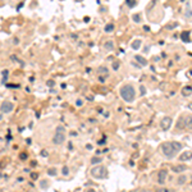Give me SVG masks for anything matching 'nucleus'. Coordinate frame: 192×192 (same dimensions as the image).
Returning <instances> with one entry per match:
<instances>
[{"label":"nucleus","instance_id":"1a4fd4ad","mask_svg":"<svg viewBox=\"0 0 192 192\" xmlns=\"http://www.w3.org/2000/svg\"><path fill=\"white\" fill-rule=\"evenodd\" d=\"M182 95H183V96L192 95V87H191V86H184V87L182 88Z\"/></svg>","mask_w":192,"mask_h":192},{"label":"nucleus","instance_id":"7c9ffc66","mask_svg":"<svg viewBox=\"0 0 192 192\" xmlns=\"http://www.w3.org/2000/svg\"><path fill=\"white\" fill-rule=\"evenodd\" d=\"M46 85H47V86H50V87H53V86H54V81H53V79H50V81H47V82H46Z\"/></svg>","mask_w":192,"mask_h":192},{"label":"nucleus","instance_id":"aec40b11","mask_svg":"<svg viewBox=\"0 0 192 192\" xmlns=\"http://www.w3.org/2000/svg\"><path fill=\"white\" fill-rule=\"evenodd\" d=\"M113 30H114V24L113 23H109V24L105 26V32H111Z\"/></svg>","mask_w":192,"mask_h":192},{"label":"nucleus","instance_id":"a19ab883","mask_svg":"<svg viewBox=\"0 0 192 192\" xmlns=\"http://www.w3.org/2000/svg\"><path fill=\"white\" fill-rule=\"evenodd\" d=\"M191 184H192V175H191Z\"/></svg>","mask_w":192,"mask_h":192},{"label":"nucleus","instance_id":"4c0bfd02","mask_svg":"<svg viewBox=\"0 0 192 192\" xmlns=\"http://www.w3.org/2000/svg\"><path fill=\"white\" fill-rule=\"evenodd\" d=\"M99 81H100V82H104V77H99Z\"/></svg>","mask_w":192,"mask_h":192},{"label":"nucleus","instance_id":"58836bf2","mask_svg":"<svg viewBox=\"0 0 192 192\" xmlns=\"http://www.w3.org/2000/svg\"><path fill=\"white\" fill-rule=\"evenodd\" d=\"M188 108H190V109H192V104H190V105H188Z\"/></svg>","mask_w":192,"mask_h":192},{"label":"nucleus","instance_id":"412c9836","mask_svg":"<svg viewBox=\"0 0 192 192\" xmlns=\"http://www.w3.org/2000/svg\"><path fill=\"white\" fill-rule=\"evenodd\" d=\"M40 186H41V188H42V190H46L47 186H49V183H47L45 179H42V181H40Z\"/></svg>","mask_w":192,"mask_h":192},{"label":"nucleus","instance_id":"a878e982","mask_svg":"<svg viewBox=\"0 0 192 192\" xmlns=\"http://www.w3.org/2000/svg\"><path fill=\"white\" fill-rule=\"evenodd\" d=\"M140 92H141V95H145L146 94V90L143 86H140Z\"/></svg>","mask_w":192,"mask_h":192},{"label":"nucleus","instance_id":"c756f323","mask_svg":"<svg viewBox=\"0 0 192 192\" xmlns=\"http://www.w3.org/2000/svg\"><path fill=\"white\" fill-rule=\"evenodd\" d=\"M118 68H119V63H118V62H115V63L113 64V69H115V70H117Z\"/></svg>","mask_w":192,"mask_h":192},{"label":"nucleus","instance_id":"c9c22d12","mask_svg":"<svg viewBox=\"0 0 192 192\" xmlns=\"http://www.w3.org/2000/svg\"><path fill=\"white\" fill-rule=\"evenodd\" d=\"M140 192H151L150 190H147V188H142V190H141Z\"/></svg>","mask_w":192,"mask_h":192},{"label":"nucleus","instance_id":"e433bc0d","mask_svg":"<svg viewBox=\"0 0 192 192\" xmlns=\"http://www.w3.org/2000/svg\"><path fill=\"white\" fill-rule=\"evenodd\" d=\"M86 149H87V150H92V145H87V146H86Z\"/></svg>","mask_w":192,"mask_h":192},{"label":"nucleus","instance_id":"ea45409f","mask_svg":"<svg viewBox=\"0 0 192 192\" xmlns=\"http://www.w3.org/2000/svg\"><path fill=\"white\" fill-rule=\"evenodd\" d=\"M87 192H95L94 190H90V191H87Z\"/></svg>","mask_w":192,"mask_h":192},{"label":"nucleus","instance_id":"a211bd4d","mask_svg":"<svg viewBox=\"0 0 192 192\" xmlns=\"http://www.w3.org/2000/svg\"><path fill=\"white\" fill-rule=\"evenodd\" d=\"M181 38L183 41H186V42H188V41H190V33H188V32H182Z\"/></svg>","mask_w":192,"mask_h":192},{"label":"nucleus","instance_id":"2eb2a0df","mask_svg":"<svg viewBox=\"0 0 192 192\" xmlns=\"http://www.w3.org/2000/svg\"><path fill=\"white\" fill-rule=\"evenodd\" d=\"M141 40H134L133 42H132V49H134V50H138L140 47H141Z\"/></svg>","mask_w":192,"mask_h":192},{"label":"nucleus","instance_id":"473e14b6","mask_svg":"<svg viewBox=\"0 0 192 192\" xmlns=\"http://www.w3.org/2000/svg\"><path fill=\"white\" fill-rule=\"evenodd\" d=\"M21 159H22V160H26V159H27V155H26L24 152H23V154H21Z\"/></svg>","mask_w":192,"mask_h":192},{"label":"nucleus","instance_id":"cd10ccee","mask_svg":"<svg viewBox=\"0 0 192 192\" xmlns=\"http://www.w3.org/2000/svg\"><path fill=\"white\" fill-rule=\"evenodd\" d=\"M63 174L64 175H67V174H68V166H63Z\"/></svg>","mask_w":192,"mask_h":192},{"label":"nucleus","instance_id":"4be33fe9","mask_svg":"<svg viewBox=\"0 0 192 192\" xmlns=\"http://www.w3.org/2000/svg\"><path fill=\"white\" fill-rule=\"evenodd\" d=\"M126 3L129 8H133V6L136 5V0H126Z\"/></svg>","mask_w":192,"mask_h":192},{"label":"nucleus","instance_id":"20e7f679","mask_svg":"<svg viewBox=\"0 0 192 192\" xmlns=\"http://www.w3.org/2000/svg\"><path fill=\"white\" fill-rule=\"evenodd\" d=\"M13 109H14V104L10 102V101H8V100L3 101L1 105H0V110H1V113H5V114L12 113Z\"/></svg>","mask_w":192,"mask_h":192},{"label":"nucleus","instance_id":"7ed1b4c3","mask_svg":"<svg viewBox=\"0 0 192 192\" xmlns=\"http://www.w3.org/2000/svg\"><path fill=\"white\" fill-rule=\"evenodd\" d=\"M161 151H163V154H164L166 158H169V159H172L173 156L177 154V151L173 149V146H172L170 142H164V143H163V145H161Z\"/></svg>","mask_w":192,"mask_h":192},{"label":"nucleus","instance_id":"dca6fc26","mask_svg":"<svg viewBox=\"0 0 192 192\" xmlns=\"http://www.w3.org/2000/svg\"><path fill=\"white\" fill-rule=\"evenodd\" d=\"M104 47H105V49H106V50H113L114 49V42H113V41H106V42H105V45H104Z\"/></svg>","mask_w":192,"mask_h":192},{"label":"nucleus","instance_id":"9d476101","mask_svg":"<svg viewBox=\"0 0 192 192\" xmlns=\"http://www.w3.org/2000/svg\"><path fill=\"white\" fill-rule=\"evenodd\" d=\"M184 127H187V128H190V129H192V115L184 118Z\"/></svg>","mask_w":192,"mask_h":192},{"label":"nucleus","instance_id":"f257e3e1","mask_svg":"<svg viewBox=\"0 0 192 192\" xmlns=\"http://www.w3.org/2000/svg\"><path fill=\"white\" fill-rule=\"evenodd\" d=\"M120 96L126 102H132L134 100V96H136V94H134V88L129 85L123 86V87L120 88Z\"/></svg>","mask_w":192,"mask_h":192},{"label":"nucleus","instance_id":"423d86ee","mask_svg":"<svg viewBox=\"0 0 192 192\" xmlns=\"http://www.w3.org/2000/svg\"><path fill=\"white\" fill-rule=\"evenodd\" d=\"M64 141H65V133L56 132L55 136L53 137V142L55 143V145H62V143H64Z\"/></svg>","mask_w":192,"mask_h":192},{"label":"nucleus","instance_id":"f3484780","mask_svg":"<svg viewBox=\"0 0 192 192\" xmlns=\"http://www.w3.org/2000/svg\"><path fill=\"white\" fill-rule=\"evenodd\" d=\"M102 161V158H100V156H94V158L91 159V164L95 165V164H100V163Z\"/></svg>","mask_w":192,"mask_h":192},{"label":"nucleus","instance_id":"f704fd0d","mask_svg":"<svg viewBox=\"0 0 192 192\" xmlns=\"http://www.w3.org/2000/svg\"><path fill=\"white\" fill-rule=\"evenodd\" d=\"M41 154H42V156H47V151H46V150H42Z\"/></svg>","mask_w":192,"mask_h":192},{"label":"nucleus","instance_id":"4468645a","mask_svg":"<svg viewBox=\"0 0 192 192\" xmlns=\"http://www.w3.org/2000/svg\"><path fill=\"white\" fill-rule=\"evenodd\" d=\"M186 181H187V177H186V175H179L178 177V179H177V183L179 184V186H182V184H184L186 183Z\"/></svg>","mask_w":192,"mask_h":192},{"label":"nucleus","instance_id":"0eeeda50","mask_svg":"<svg viewBox=\"0 0 192 192\" xmlns=\"http://www.w3.org/2000/svg\"><path fill=\"white\" fill-rule=\"evenodd\" d=\"M166 177H168V172H166L165 169L159 170V173H158V182L160 184H164L165 181H166Z\"/></svg>","mask_w":192,"mask_h":192},{"label":"nucleus","instance_id":"6ab92c4d","mask_svg":"<svg viewBox=\"0 0 192 192\" xmlns=\"http://www.w3.org/2000/svg\"><path fill=\"white\" fill-rule=\"evenodd\" d=\"M99 73H100V76H108V68H105V67H100L99 68Z\"/></svg>","mask_w":192,"mask_h":192},{"label":"nucleus","instance_id":"ddd939ff","mask_svg":"<svg viewBox=\"0 0 192 192\" xmlns=\"http://www.w3.org/2000/svg\"><path fill=\"white\" fill-rule=\"evenodd\" d=\"M136 60H137V62H138V63L141 64V67H145V65H147V60H146L143 56H141V55H136Z\"/></svg>","mask_w":192,"mask_h":192},{"label":"nucleus","instance_id":"f03ea898","mask_svg":"<svg viewBox=\"0 0 192 192\" xmlns=\"http://www.w3.org/2000/svg\"><path fill=\"white\" fill-rule=\"evenodd\" d=\"M91 175L96 179H105L108 177V170L104 165H96L91 169Z\"/></svg>","mask_w":192,"mask_h":192},{"label":"nucleus","instance_id":"c85d7f7f","mask_svg":"<svg viewBox=\"0 0 192 192\" xmlns=\"http://www.w3.org/2000/svg\"><path fill=\"white\" fill-rule=\"evenodd\" d=\"M76 105H77V106H82V105H83V101H82V100H79V99H78V100L76 101Z\"/></svg>","mask_w":192,"mask_h":192},{"label":"nucleus","instance_id":"9b49d317","mask_svg":"<svg viewBox=\"0 0 192 192\" xmlns=\"http://www.w3.org/2000/svg\"><path fill=\"white\" fill-rule=\"evenodd\" d=\"M172 146H173V149H174L175 150V151H181V150H182V143L181 142H177V141H172Z\"/></svg>","mask_w":192,"mask_h":192},{"label":"nucleus","instance_id":"bb28decb","mask_svg":"<svg viewBox=\"0 0 192 192\" xmlns=\"http://www.w3.org/2000/svg\"><path fill=\"white\" fill-rule=\"evenodd\" d=\"M133 21H136V22H140V21H141L140 15H138V14H134V15H133Z\"/></svg>","mask_w":192,"mask_h":192},{"label":"nucleus","instance_id":"6e6552de","mask_svg":"<svg viewBox=\"0 0 192 192\" xmlns=\"http://www.w3.org/2000/svg\"><path fill=\"white\" fill-rule=\"evenodd\" d=\"M181 161H188L190 159H192V151H184V152H182L181 155H179V158H178Z\"/></svg>","mask_w":192,"mask_h":192},{"label":"nucleus","instance_id":"2f4dec72","mask_svg":"<svg viewBox=\"0 0 192 192\" xmlns=\"http://www.w3.org/2000/svg\"><path fill=\"white\" fill-rule=\"evenodd\" d=\"M31 177H32V179H37L38 174H37V173H32V174H31Z\"/></svg>","mask_w":192,"mask_h":192},{"label":"nucleus","instance_id":"393cba45","mask_svg":"<svg viewBox=\"0 0 192 192\" xmlns=\"http://www.w3.org/2000/svg\"><path fill=\"white\" fill-rule=\"evenodd\" d=\"M56 132H59V133H65V129H64V127L59 126V127H56Z\"/></svg>","mask_w":192,"mask_h":192},{"label":"nucleus","instance_id":"39448f33","mask_svg":"<svg viewBox=\"0 0 192 192\" xmlns=\"http://www.w3.org/2000/svg\"><path fill=\"white\" fill-rule=\"evenodd\" d=\"M172 123H173V120H172L170 117H164L161 120H160V127H161L164 131H168L169 128L172 127Z\"/></svg>","mask_w":192,"mask_h":192},{"label":"nucleus","instance_id":"72a5a7b5","mask_svg":"<svg viewBox=\"0 0 192 192\" xmlns=\"http://www.w3.org/2000/svg\"><path fill=\"white\" fill-rule=\"evenodd\" d=\"M13 44H14V45H18V44H19V40H18L17 37H15L14 40H13Z\"/></svg>","mask_w":192,"mask_h":192},{"label":"nucleus","instance_id":"5701e85b","mask_svg":"<svg viewBox=\"0 0 192 192\" xmlns=\"http://www.w3.org/2000/svg\"><path fill=\"white\" fill-rule=\"evenodd\" d=\"M156 192H174V191L170 190V188H158Z\"/></svg>","mask_w":192,"mask_h":192},{"label":"nucleus","instance_id":"b1692460","mask_svg":"<svg viewBox=\"0 0 192 192\" xmlns=\"http://www.w3.org/2000/svg\"><path fill=\"white\" fill-rule=\"evenodd\" d=\"M47 174H49V175H55L56 174V169L55 168L49 169V170H47Z\"/></svg>","mask_w":192,"mask_h":192},{"label":"nucleus","instance_id":"f8f14e48","mask_svg":"<svg viewBox=\"0 0 192 192\" xmlns=\"http://www.w3.org/2000/svg\"><path fill=\"white\" fill-rule=\"evenodd\" d=\"M186 169H187V166H184V165H175V166H173V172H175V173H182V172H184Z\"/></svg>","mask_w":192,"mask_h":192}]
</instances>
